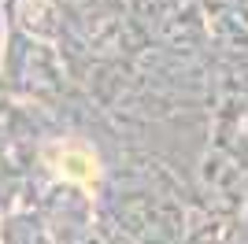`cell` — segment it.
Here are the masks:
<instances>
[{
  "mask_svg": "<svg viewBox=\"0 0 248 244\" xmlns=\"http://www.w3.org/2000/svg\"><path fill=\"white\" fill-rule=\"evenodd\" d=\"M45 163L48 170L67 178L71 185H82L85 193H93L96 178H100V159H96L82 141H56L45 148Z\"/></svg>",
  "mask_w": 248,
  "mask_h": 244,
  "instance_id": "1",
  "label": "cell"
}]
</instances>
